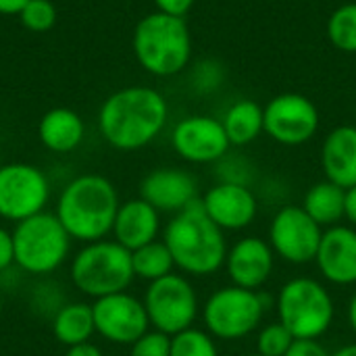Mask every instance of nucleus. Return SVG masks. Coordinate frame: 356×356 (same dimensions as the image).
<instances>
[{
  "label": "nucleus",
  "mask_w": 356,
  "mask_h": 356,
  "mask_svg": "<svg viewBox=\"0 0 356 356\" xmlns=\"http://www.w3.org/2000/svg\"><path fill=\"white\" fill-rule=\"evenodd\" d=\"M167 115V100L161 92L131 86L104 100L98 113V127L111 146L119 150H140L163 131Z\"/></svg>",
  "instance_id": "obj_1"
},
{
  "label": "nucleus",
  "mask_w": 356,
  "mask_h": 356,
  "mask_svg": "<svg viewBox=\"0 0 356 356\" xmlns=\"http://www.w3.org/2000/svg\"><path fill=\"white\" fill-rule=\"evenodd\" d=\"M163 242L171 250L175 267L196 277L217 273L225 265L229 250L225 232L207 215L202 198L173 215L165 227Z\"/></svg>",
  "instance_id": "obj_2"
},
{
  "label": "nucleus",
  "mask_w": 356,
  "mask_h": 356,
  "mask_svg": "<svg viewBox=\"0 0 356 356\" xmlns=\"http://www.w3.org/2000/svg\"><path fill=\"white\" fill-rule=\"evenodd\" d=\"M121 202L115 186L96 173L71 179L58 196L56 217L71 240L86 244L104 240L113 232Z\"/></svg>",
  "instance_id": "obj_3"
},
{
  "label": "nucleus",
  "mask_w": 356,
  "mask_h": 356,
  "mask_svg": "<svg viewBox=\"0 0 356 356\" xmlns=\"http://www.w3.org/2000/svg\"><path fill=\"white\" fill-rule=\"evenodd\" d=\"M138 63L152 75L169 77L184 71L192 56V38L184 17L165 13L146 15L134 31Z\"/></svg>",
  "instance_id": "obj_4"
},
{
  "label": "nucleus",
  "mask_w": 356,
  "mask_h": 356,
  "mask_svg": "<svg viewBox=\"0 0 356 356\" xmlns=\"http://www.w3.org/2000/svg\"><path fill=\"white\" fill-rule=\"evenodd\" d=\"M69 273L75 288L92 298L125 292L136 277L131 252L115 240L86 244L73 257Z\"/></svg>",
  "instance_id": "obj_5"
},
{
  "label": "nucleus",
  "mask_w": 356,
  "mask_h": 356,
  "mask_svg": "<svg viewBox=\"0 0 356 356\" xmlns=\"http://www.w3.org/2000/svg\"><path fill=\"white\" fill-rule=\"evenodd\" d=\"M336 307L327 288L313 277H294L277 294V321L296 340H319L334 323Z\"/></svg>",
  "instance_id": "obj_6"
},
{
  "label": "nucleus",
  "mask_w": 356,
  "mask_h": 356,
  "mask_svg": "<svg viewBox=\"0 0 356 356\" xmlns=\"http://www.w3.org/2000/svg\"><path fill=\"white\" fill-rule=\"evenodd\" d=\"M13 242L19 269L31 275H48L65 263L71 236L54 213L42 211L15 225Z\"/></svg>",
  "instance_id": "obj_7"
},
{
  "label": "nucleus",
  "mask_w": 356,
  "mask_h": 356,
  "mask_svg": "<svg viewBox=\"0 0 356 356\" xmlns=\"http://www.w3.org/2000/svg\"><path fill=\"white\" fill-rule=\"evenodd\" d=\"M265 309V300L257 290H246L232 284L209 296L202 309V319L213 338L232 342L257 332Z\"/></svg>",
  "instance_id": "obj_8"
},
{
  "label": "nucleus",
  "mask_w": 356,
  "mask_h": 356,
  "mask_svg": "<svg viewBox=\"0 0 356 356\" xmlns=\"http://www.w3.org/2000/svg\"><path fill=\"white\" fill-rule=\"evenodd\" d=\"M142 302L150 325L167 336L190 330L200 307L194 286L179 273H169L156 282H150Z\"/></svg>",
  "instance_id": "obj_9"
},
{
  "label": "nucleus",
  "mask_w": 356,
  "mask_h": 356,
  "mask_svg": "<svg viewBox=\"0 0 356 356\" xmlns=\"http://www.w3.org/2000/svg\"><path fill=\"white\" fill-rule=\"evenodd\" d=\"M50 198L48 177L33 165H0V217L6 221H25L42 213Z\"/></svg>",
  "instance_id": "obj_10"
},
{
  "label": "nucleus",
  "mask_w": 356,
  "mask_h": 356,
  "mask_svg": "<svg viewBox=\"0 0 356 356\" xmlns=\"http://www.w3.org/2000/svg\"><path fill=\"white\" fill-rule=\"evenodd\" d=\"M323 238V227L315 223L302 207H284L269 225V244L275 257L292 265L313 263Z\"/></svg>",
  "instance_id": "obj_11"
},
{
  "label": "nucleus",
  "mask_w": 356,
  "mask_h": 356,
  "mask_svg": "<svg viewBox=\"0 0 356 356\" xmlns=\"http://www.w3.org/2000/svg\"><path fill=\"white\" fill-rule=\"evenodd\" d=\"M319 129V111L302 94H280L265 106V134L284 146H300Z\"/></svg>",
  "instance_id": "obj_12"
},
{
  "label": "nucleus",
  "mask_w": 356,
  "mask_h": 356,
  "mask_svg": "<svg viewBox=\"0 0 356 356\" xmlns=\"http://www.w3.org/2000/svg\"><path fill=\"white\" fill-rule=\"evenodd\" d=\"M92 311L96 334L113 344L131 346L150 327L144 302L127 292L96 298Z\"/></svg>",
  "instance_id": "obj_13"
},
{
  "label": "nucleus",
  "mask_w": 356,
  "mask_h": 356,
  "mask_svg": "<svg viewBox=\"0 0 356 356\" xmlns=\"http://www.w3.org/2000/svg\"><path fill=\"white\" fill-rule=\"evenodd\" d=\"M175 152L190 163H215L229 150V138L223 123L215 117L192 115L181 119L171 134Z\"/></svg>",
  "instance_id": "obj_14"
},
{
  "label": "nucleus",
  "mask_w": 356,
  "mask_h": 356,
  "mask_svg": "<svg viewBox=\"0 0 356 356\" xmlns=\"http://www.w3.org/2000/svg\"><path fill=\"white\" fill-rule=\"evenodd\" d=\"M202 207L217 227L223 232L246 229L259 213L254 192L242 181H219L204 196Z\"/></svg>",
  "instance_id": "obj_15"
},
{
  "label": "nucleus",
  "mask_w": 356,
  "mask_h": 356,
  "mask_svg": "<svg viewBox=\"0 0 356 356\" xmlns=\"http://www.w3.org/2000/svg\"><path fill=\"white\" fill-rule=\"evenodd\" d=\"M275 267V252L267 240L248 236L238 240L225 259V269L234 286L259 290L267 284Z\"/></svg>",
  "instance_id": "obj_16"
},
{
  "label": "nucleus",
  "mask_w": 356,
  "mask_h": 356,
  "mask_svg": "<svg viewBox=\"0 0 356 356\" xmlns=\"http://www.w3.org/2000/svg\"><path fill=\"white\" fill-rule=\"evenodd\" d=\"M140 198L152 204L159 213L175 215L198 198V184L184 169L163 167L142 179Z\"/></svg>",
  "instance_id": "obj_17"
},
{
  "label": "nucleus",
  "mask_w": 356,
  "mask_h": 356,
  "mask_svg": "<svg viewBox=\"0 0 356 356\" xmlns=\"http://www.w3.org/2000/svg\"><path fill=\"white\" fill-rule=\"evenodd\" d=\"M321 275L336 286L356 284V229L334 225L323 229V238L315 257Z\"/></svg>",
  "instance_id": "obj_18"
},
{
  "label": "nucleus",
  "mask_w": 356,
  "mask_h": 356,
  "mask_svg": "<svg viewBox=\"0 0 356 356\" xmlns=\"http://www.w3.org/2000/svg\"><path fill=\"white\" fill-rule=\"evenodd\" d=\"M159 229H161L159 211L152 204H148L144 198H134L119 207L111 234L115 236V242H119L123 248L134 252L154 242Z\"/></svg>",
  "instance_id": "obj_19"
},
{
  "label": "nucleus",
  "mask_w": 356,
  "mask_h": 356,
  "mask_svg": "<svg viewBox=\"0 0 356 356\" xmlns=\"http://www.w3.org/2000/svg\"><path fill=\"white\" fill-rule=\"evenodd\" d=\"M321 167L325 179L348 190L356 186V125H338L323 140Z\"/></svg>",
  "instance_id": "obj_20"
},
{
  "label": "nucleus",
  "mask_w": 356,
  "mask_h": 356,
  "mask_svg": "<svg viewBox=\"0 0 356 356\" xmlns=\"http://www.w3.org/2000/svg\"><path fill=\"white\" fill-rule=\"evenodd\" d=\"M83 121L71 108L48 111L38 127L40 142L52 152H71L83 140Z\"/></svg>",
  "instance_id": "obj_21"
},
{
  "label": "nucleus",
  "mask_w": 356,
  "mask_h": 356,
  "mask_svg": "<svg viewBox=\"0 0 356 356\" xmlns=\"http://www.w3.org/2000/svg\"><path fill=\"white\" fill-rule=\"evenodd\" d=\"M302 209L321 227H334L346 219V190L330 179L317 181L305 194Z\"/></svg>",
  "instance_id": "obj_22"
},
{
  "label": "nucleus",
  "mask_w": 356,
  "mask_h": 356,
  "mask_svg": "<svg viewBox=\"0 0 356 356\" xmlns=\"http://www.w3.org/2000/svg\"><path fill=\"white\" fill-rule=\"evenodd\" d=\"M221 123L232 146H246L265 131V108L259 102L244 98L227 108Z\"/></svg>",
  "instance_id": "obj_23"
},
{
  "label": "nucleus",
  "mask_w": 356,
  "mask_h": 356,
  "mask_svg": "<svg viewBox=\"0 0 356 356\" xmlns=\"http://www.w3.org/2000/svg\"><path fill=\"white\" fill-rule=\"evenodd\" d=\"M52 334L67 348L90 342V338L96 334L92 305L71 302L60 307L52 319Z\"/></svg>",
  "instance_id": "obj_24"
},
{
  "label": "nucleus",
  "mask_w": 356,
  "mask_h": 356,
  "mask_svg": "<svg viewBox=\"0 0 356 356\" xmlns=\"http://www.w3.org/2000/svg\"><path fill=\"white\" fill-rule=\"evenodd\" d=\"M131 267H134L136 277L146 280V282H156V280L173 273L175 261H173V254L167 248V244L154 240V242L131 252Z\"/></svg>",
  "instance_id": "obj_25"
},
{
  "label": "nucleus",
  "mask_w": 356,
  "mask_h": 356,
  "mask_svg": "<svg viewBox=\"0 0 356 356\" xmlns=\"http://www.w3.org/2000/svg\"><path fill=\"white\" fill-rule=\"evenodd\" d=\"M327 35L338 50L356 54V2L342 4L330 15Z\"/></svg>",
  "instance_id": "obj_26"
},
{
  "label": "nucleus",
  "mask_w": 356,
  "mask_h": 356,
  "mask_svg": "<svg viewBox=\"0 0 356 356\" xmlns=\"http://www.w3.org/2000/svg\"><path fill=\"white\" fill-rule=\"evenodd\" d=\"M171 356H219V350L209 332L190 327L171 336Z\"/></svg>",
  "instance_id": "obj_27"
},
{
  "label": "nucleus",
  "mask_w": 356,
  "mask_h": 356,
  "mask_svg": "<svg viewBox=\"0 0 356 356\" xmlns=\"http://www.w3.org/2000/svg\"><path fill=\"white\" fill-rule=\"evenodd\" d=\"M294 336L280 323L265 325L257 336V355L261 356H286L290 346L294 344Z\"/></svg>",
  "instance_id": "obj_28"
},
{
  "label": "nucleus",
  "mask_w": 356,
  "mask_h": 356,
  "mask_svg": "<svg viewBox=\"0 0 356 356\" xmlns=\"http://www.w3.org/2000/svg\"><path fill=\"white\" fill-rule=\"evenodd\" d=\"M21 23L29 31H48L56 21V8L50 0H29L19 13Z\"/></svg>",
  "instance_id": "obj_29"
},
{
  "label": "nucleus",
  "mask_w": 356,
  "mask_h": 356,
  "mask_svg": "<svg viewBox=\"0 0 356 356\" xmlns=\"http://www.w3.org/2000/svg\"><path fill=\"white\" fill-rule=\"evenodd\" d=\"M129 356H171V336L148 330L140 340L131 344Z\"/></svg>",
  "instance_id": "obj_30"
},
{
  "label": "nucleus",
  "mask_w": 356,
  "mask_h": 356,
  "mask_svg": "<svg viewBox=\"0 0 356 356\" xmlns=\"http://www.w3.org/2000/svg\"><path fill=\"white\" fill-rule=\"evenodd\" d=\"M286 356H332L319 340H294Z\"/></svg>",
  "instance_id": "obj_31"
},
{
  "label": "nucleus",
  "mask_w": 356,
  "mask_h": 356,
  "mask_svg": "<svg viewBox=\"0 0 356 356\" xmlns=\"http://www.w3.org/2000/svg\"><path fill=\"white\" fill-rule=\"evenodd\" d=\"M15 263V242L13 232L0 227V271H6Z\"/></svg>",
  "instance_id": "obj_32"
},
{
  "label": "nucleus",
  "mask_w": 356,
  "mask_h": 356,
  "mask_svg": "<svg viewBox=\"0 0 356 356\" xmlns=\"http://www.w3.org/2000/svg\"><path fill=\"white\" fill-rule=\"evenodd\" d=\"M196 0H154L159 13L173 15V17H186Z\"/></svg>",
  "instance_id": "obj_33"
},
{
  "label": "nucleus",
  "mask_w": 356,
  "mask_h": 356,
  "mask_svg": "<svg viewBox=\"0 0 356 356\" xmlns=\"http://www.w3.org/2000/svg\"><path fill=\"white\" fill-rule=\"evenodd\" d=\"M65 356H102V350L98 346H94L92 342H83V344L67 348Z\"/></svg>",
  "instance_id": "obj_34"
},
{
  "label": "nucleus",
  "mask_w": 356,
  "mask_h": 356,
  "mask_svg": "<svg viewBox=\"0 0 356 356\" xmlns=\"http://www.w3.org/2000/svg\"><path fill=\"white\" fill-rule=\"evenodd\" d=\"M346 219L356 227V186L346 190Z\"/></svg>",
  "instance_id": "obj_35"
},
{
  "label": "nucleus",
  "mask_w": 356,
  "mask_h": 356,
  "mask_svg": "<svg viewBox=\"0 0 356 356\" xmlns=\"http://www.w3.org/2000/svg\"><path fill=\"white\" fill-rule=\"evenodd\" d=\"M27 2L29 0H0V13L2 15H19Z\"/></svg>",
  "instance_id": "obj_36"
},
{
  "label": "nucleus",
  "mask_w": 356,
  "mask_h": 356,
  "mask_svg": "<svg viewBox=\"0 0 356 356\" xmlns=\"http://www.w3.org/2000/svg\"><path fill=\"white\" fill-rule=\"evenodd\" d=\"M348 325H350V330L356 334V292L353 294L350 302H348Z\"/></svg>",
  "instance_id": "obj_37"
},
{
  "label": "nucleus",
  "mask_w": 356,
  "mask_h": 356,
  "mask_svg": "<svg viewBox=\"0 0 356 356\" xmlns=\"http://www.w3.org/2000/svg\"><path fill=\"white\" fill-rule=\"evenodd\" d=\"M332 356H356V342H353V344H346V346H342L340 350L332 353Z\"/></svg>",
  "instance_id": "obj_38"
},
{
  "label": "nucleus",
  "mask_w": 356,
  "mask_h": 356,
  "mask_svg": "<svg viewBox=\"0 0 356 356\" xmlns=\"http://www.w3.org/2000/svg\"><path fill=\"white\" fill-rule=\"evenodd\" d=\"M0 315H2V294H0Z\"/></svg>",
  "instance_id": "obj_39"
},
{
  "label": "nucleus",
  "mask_w": 356,
  "mask_h": 356,
  "mask_svg": "<svg viewBox=\"0 0 356 356\" xmlns=\"http://www.w3.org/2000/svg\"><path fill=\"white\" fill-rule=\"evenodd\" d=\"M250 356H261V355H250Z\"/></svg>",
  "instance_id": "obj_40"
}]
</instances>
